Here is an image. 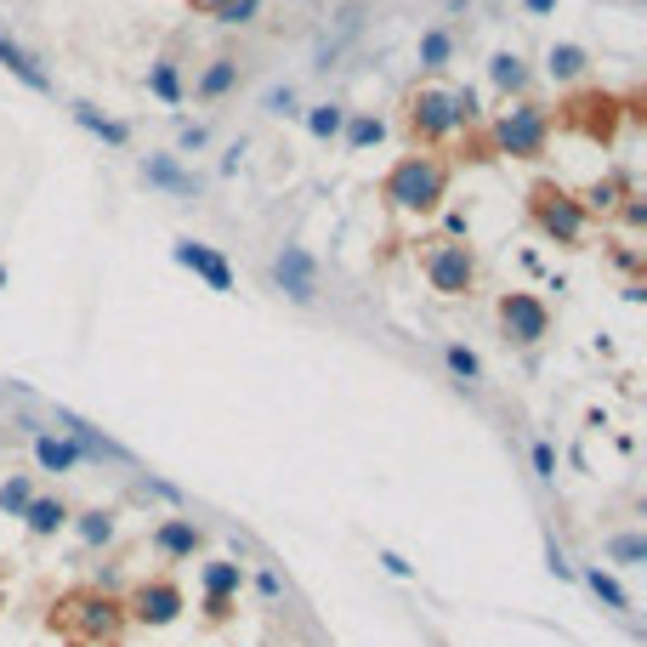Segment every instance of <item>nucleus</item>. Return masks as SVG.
Wrapping results in <instances>:
<instances>
[{
  "mask_svg": "<svg viewBox=\"0 0 647 647\" xmlns=\"http://www.w3.org/2000/svg\"><path fill=\"white\" fill-rule=\"evenodd\" d=\"M262 108H267V114H296V86H273L262 97Z\"/></svg>",
  "mask_w": 647,
  "mask_h": 647,
  "instance_id": "37",
  "label": "nucleus"
},
{
  "mask_svg": "<svg viewBox=\"0 0 647 647\" xmlns=\"http://www.w3.org/2000/svg\"><path fill=\"white\" fill-rule=\"evenodd\" d=\"M69 608L80 613V636H86V642H108V636L120 630V619H125V602H114V596H103V591L74 596Z\"/></svg>",
  "mask_w": 647,
  "mask_h": 647,
  "instance_id": "12",
  "label": "nucleus"
},
{
  "mask_svg": "<svg viewBox=\"0 0 647 647\" xmlns=\"http://www.w3.org/2000/svg\"><path fill=\"white\" fill-rule=\"evenodd\" d=\"M494 142H500V154L511 159H540L545 142H551V114L540 103H511L494 125Z\"/></svg>",
  "mask_w": 647,
  "mask_h": 647,
  "instance_id": "2",
  "label": "nucleus"
},
{
  "mask_svg": "<svg viewBox=\"0 0 647 647\" xmlns=\"http://www.w3.org/2000/svg\"><path fill=\"white\" fill-rule=\"evenodd\" d=\"M528 460H534V477H540V483H557V449L545 438L528 443Z\"/></svg>",
  "mask_w": 647,
  "mask_h": 647,
  "instance_id": "31",
  "label": "nucleus"
},
{
  "mask_svg": "<svg viewBox=\"0 0 647 647\" xmlns=\"http://www.w3.org/2000/svg\"><path fill=\"white\" fill-rule=\"evenodd\" d=\"M0 63H6V69L18 74V80H23L29 91H52V74L40 69V63H35L29 52H23V46H18L12 35H0Z\"/></svg>",
  "mask_w": 647,
  "mask_h": 647,
  "instance_id": "18",
  "label": "nucleus"
},
{
  "mask_svg": "<svg viewBox=\"0 0 647 647\" xmlns=\"http://www.w3.org/2000/svg\"><path fill=\"white\" fill-rule=\"evenodd\" d=\"M585 69H591L585 46H568V40H562V46H551V52H545V74H551V80H579Z\"/></svg>",
  "mask_w": 647,
  "mask_h": 647,
  "instance_id": "23",
  "label": "nucleus"
},
{
  "mask_svg": "<svg viewBox=\"0 0 647 647\" xmlns=\"http://www.w3.org/2000/svg\"><path fill=\"white\" fill-rule=\"evenodd\" d=\"M171 262L188 267V273H199V279H205L216 296H233V267H228V256H222V250L199 245V239H176V245H171Z\"/></svg>",
  "mask_w": 647,
  "mask_h": 647,
  "instance_id": "9",
  "label": "nucleus"
},
{
  "mask_svg": "<svg viewBox=\"0 0 647 647\" xmlns=\"http://www.w3.org/2000/svg\"><path fill=\"white\" fill-rule=\"evenodd\" d=\"M381 193L398 210H409V216H426V210H438L443 193H449V165L432 159V154H409V159H398V165L386 171Z\"/></svg>",
  "mask_w": 647,
  "mask_h": 647,
  "instance_id": "1",
  "label": "nucleus"
},
{
  "mask_svg": "<svg viewBox=\"0 0 647 647\" xmlns=\"http://www.w3.org/2000/svg\"><path fill=\"white\" fill-rule=\"evenodd\" d=\"M579 579H585V591H591V596H596V602H602L608 613H630V608H636V602H630V591H625V585H619V579L608 574V568H602V562H591V568H579Z\"/></svg>",
  "mask_w": 647,
  "mask_h": 647,
  "instance_id": "16",
  "label": "nucleus"
},
{
  "mask_svg": "<svg viewBox=\"0 0 647 647\" xmlns=\"http://www.w3.org/2000/svg\"><path fill=\"white\" fill-rule=\"evenodd\" d=\"M449 57H455V35L449 29H426L420 35V69H449Z\"/></svg>",
  "mask_w": 647,
  "mask_h": 647,
  "instance_id": "26",
  "label": "nucleus"
},
{
  "mask_svg": "<svg viewBox=\"0 0 647 647\" xmlns=\"http://www.w3.org/2000/svg\"><path fill=\"white\" fill-rule=\"evenodd\" d=\"M273 279H279V290L296 301V307H313V301H318V262H313V250L279 245V256H273Z\"/></svg>",
  "mask_w": 647,
  "mask_h": 647,
  "instance_id": "8",
  "label": "nucleus"
},
{
  "mask_svg": "<svg viewBox=\"0 0 647 647\" xmlns=\"http://www.w3.org/2000/svg\"><path fill=\"white\" fill-rule=\"evenodd\" d=\"M613 199H619V182H596L591 193H585V199H579V205H585V216H591V210H613Z\"/></svg>",
  "mask_w": 647,
  "mask_h": 647,
  "instance_id": "35",
  "label": "nucleus"
},
{
  "mask_svg": "<svg viewBox=\"0 0 647 647\" xmlns=\"http://www.w3.org/2000/svg\"><path fill=\"white\" fill-rule=\"evenodd\" d=\"M500 330H506L511 347H540L551 335V307L540 296H528V290H506L500 296Z\"/></svg>",
  "mask_w": 647,
  "mask_h": 647,
  "instance_id": "5",
  "label": "nucleus"
},
{
  "mask_svg": "<svg viewBox=\"0 0 647 647\" xmlns=\"http://www.w3.org/2000/svg\"><path fill=\"white\" fill-rule=\"evenodd\" d=\"M74 511L63 506V500H29V511H23V528L35 534V540H52V534H63L69 528Z\"/></svg>",
  "mask_w": 647,
  "mask_h": 647,
  "instance_id": "19",
  "label": "nucleus"
},
{
  "mask_svg": "<svg viewBox=\"0 0 647 647\" xmlns=\"http://www.w3.org/2000/svg\"><path fill=\"white\" fill-rule=\"evenodd\" d=\"M0 290H6V267H0Z\"/></svg>",
  "mask_w": 647,
  "mask_h": 647,
  "instance_id": "46",
  "label": "nucleus"
},
{
  "mask_svg": "<svg viewBox=\"0 0 647 647\" xmlns=\"http://www.w3.org/2000/svg\"><path fill=\"white\" fill-rule=\"evenodd\" d=\"M489 80L506 91V97H511V91H523V86H528L523 57H517V52H494V57H489Z\"/></svg>",
  "mask_w": 647,
  "mask_h": 647,
  "instance_id": "25",
  "label": "nucleus"
},
{
  "mask_svg": "<svg viewBox=\"0 0 647 647\" xmlns=\"http://www.w3.org/2000/svg\"><path fill=\"white\" fill-rule=\"evenodd\" d=\"M142 182H148V188H165V193H182V199L199 193V176L182 171V159L176 154H148L142 159Z\"/></svg>",
  "mask_w": 647,
  "mask_h": 647,
  "instance_id": "13",
  "label": "nucleus"
},
{
  "mask_svg": "<svg viewBox=\"0 0 647 647\" xmlns=\"http://www.w3.org/2000/svg\"><path fill=\"white\" fill-rule=\"evenodd\" d=\"M193 6H205V12H222V6H228V0H193Z\"/></svg>",
  "mask_w": 647,
  "mask_h": 647,
  "instance_id": "45",
  "label": "nucleus"
},
{
  "mask_svg": "<svg viewBox=\"0 0 647 647\" xmlns=\"http://www.w3.org/2000/svg\"><path fill=\"white\" fill-rule=\"evenodd\" d=\"M74 120L86 125L91 137H103L108 148H125V142H131V125H125V120H108V114H97L91 103H74Z\"/></svg>",
  "mask_w": 647,
  "mask_h": 647,
  "instance_id": "21",
  "label": "nucleus"
},
{
  "mask_svg": "<svg viewBox=\"0 0 647 647\" xmlns=\"http://www.w3.org/2000/svg\"><path fill=\"white\" fill-rule=\"evenodd\" d=\"M148 545H154V557H165V562H193L199 545H205V528L193 523V517H165V523H154Z\"/></svg>",
  "mask_w": 647,
  "mask_h": 647,
  "instance_id": "11",
  "label": "nucleus"
},
{
  "mask_svg": "<svg viewBox=\"0 0 647 647\" xmlns=\"http://www.w3.org/2000/svg\"><path fill=\"white\" fill-rule=\"evenodd\" d=\"M341 131H347V148H352V154H364V148H375V142L386 137V125L375 120V114H347V125H341Z\"/></svg>",
  "mask_w": 647,
  "mask_h": 647,
  "instance_id": "28",
  "label": "nucleus"
},
{
  "mask_svg": "<svg viewBox=\"0 0 647 647\" xmlns=\"http://www.w3.org/2000/svg\"><path fill=\"white\" fill-rule=\"evenodd\" d=\"M239 86V63H233V57H210V69L199 74V97H205V103H216V97H228V91Z\"/></svg>",
  "mask_w": 647,
  "mask_h": 647,
  "instance_id": "22",
  "label": "nucleus"
},
{
  "mask_svg": "<svg viewBox=\"0 0 647 647\" xmlns=\"http://www.w3.org/2000/svg\"><path fill=\"white\" fill-rule=\"evenodd\" d=\"M125 608H131V619H137V625L165 630V625H176V619H182L188 596H182V585H176V579H142Z\"/></svg>",
  "mask_w": 647,
  "mask_h": 647,
  "instance_id": "7",
  "label": "nucleus"
},
{
  "mask_svg": "<svg viewBox=\"0 0 647 647\" xmlns=\"http://www.w3.org/2000/svg\"><path fill=\"white\" fill-rule=\"evenodd\" d=\"M602 557H608L613 568H642V562H647V534H642V528L613 534V540H602Z\"/></svg>",
  "mask_w": 647,
  "mask_h": 647,
  "instance_id": "20",
  "label": "nucleus"
},
{
  "mask_svg": "<svg viewBox=\"0 0 647 647\" xmlns=\"http://www.w3.org/2000/svg\"><path fill=\"white\" fill-rule=\"evenodd\" d=\"M199 608H205V625H228V619H233V602H228V596H205Z\"/></svg>",
  "mask_w": 647,
  "mask_h": 647,
  "instance_id": "39",
  "label": "nucleus"
},
{
  "mask_svg": "<svg viewBox=\"0 0 647 647\" xmlns=\"http://www.w3.org/2000/svg\"><path fill=\"white\" fill-rule=\"evenodd\" d=\"M35 466H40V472H80L86 455H80V443H74V438L40 426V432H35Z\"/></svg>",
  "mask_w": 647,
  "mask_h": 647,
  "instance_id": "14",
  "label": "nucleus"
},
{
  "mask_svg": "<svg viewBox=\"0 0 647 647\" xmlns=\"http://www.w3.org/2000/svg\"><path fill=\"white\" fill-rule=\"evenodd\" d=\"M545 568H551V574H557V579H579V568H574V562H568V551H562L557 540L545 545Z\"/></svg>",
  "mask_w": 647,
  "mask_h": 647,
  "instance_id": "38",
  "label": "nucleus"
},
{
  "mask_svg": "<svg viewBox=\"0 0 647 647\" xmlns=\"http://www.w3.org/2000/svg\"><path fill=\"white\" fill-rule=\"evenodd\" d=\"M57 426H63V438L80 443V455H86V466H103V460H114V466H125V472H142L137 455L125 449V443H114L103 432V426H91L86 415H74V409H57Z\"/></svg>",
  "mask_w": 647,
  "mask_h": 647,
  "instance_id": "6",
  "label": "nucleus"
},
{
  "mask_svg": "<svg viewBox=\"0 0 647 647\" xmlns=\"http://www.w3.org/2000/svg\"><path fill=\"white\" fill-rule=\"evenodd\" d=\"M528 12H534V18H551V12H557V0H523Z\"/></svg>",
  "mask_w": 647,
  "mask_h": 647,
  "instance_id": "44",
  "label": "nucleus"
},
{
  "mask_svg": "<svg viewBox=\"0 0 647 647\" xmlns=\"http://www.w3.org/2000/svg\"><path fill=\"white\" fill-rule=\"evenodd\" d=\"M443 228H449V239H466V233H472V216H466V210H449Z\"/></svg>",
  "mask_w": 647,
  "mask_h": 647,
  "instance_id": "42",
  "label": "nucleus"
},
{
  "mask_svg": "<svg viewBox=\"0 0 647 647\" xmlns=\"http://www.w3.org/2000/svg\"><path fill=\"white\" fill-rule=\"evenodd\" d=\"M69 523H74V534H80L86 551H103V545L120 534V517H114L108 506H91V511H80V517H69Z\"/></svg>",
  "mask_w": 647,
  "mask_h": 647,
  "instance_id": "17",
  "label": "nucleus"
},
{
  "mask_svg": "<svg viewBox=\"0 0 647 647\" xmlns=\"http://www.w3.org/2000/svg\"><path fill=\"white\" fill-rule=\"evenodd\" d=\"M239 159H245V142H233V148H228V159H222V176L239 171Z\"/></svg>",
  "mask_w": 647,
  "mask_h": 647,
  "instance_id": "43",
  "label": "nucleus"
},
{
  "mask_svg": "<svg viewBox=\"0 0 647 647\" xmlns=\"http://www.w3.org/2000/svg\"><path fill=\"white\" fill-rule=\"evenodd\" d=\"M528 210H534L545 239H557V245H579L585 239V205H579L574 193H562L557 182H540V188L528 193Z\"/></svg>",
  "mask_w": 647,
  "mask_h": 647,
  "instance_id": "3",
  "label": "nucleus"
},
{
  "mask_svg": "<svg viewBox=\"0 0 647 647\" xmlns=\"http://www.w3.org/2000/svg\"><path fill=\"white\" fill-rule=\"evenodd\" d=\"M449 103H455V125H472V120H477V91H472V86L449 91Z\"/></svg>",
  "mask_w": 647,
  "mask_h": 647,
  "instance_id": "36",
  "label": "nucleus"
},
{
  "mask_svg": "<svg viewBox=\"0 0 647 647\" xmlns=\"http://www.w3.org/2000/svg\"><path fill=\"white\" fill-rule=\"evenodd\" d=\"M256 591H262L267 602L279 608L284 596H290V585H284V574H279V568H273V562H262V568H256Z\"/></svg>",
  "mask_w": 647,
  "mask_h": 647,
  "instance_id": "32",
  "label": "nucleus"
},
{
  "mask_svg": "<svg viewBox=\"0 0 647 647\" xmlns=\"http://www.w3.org/2000/svg\"><path fill=\"white\" fill-rule=\"evenodd\" d=\"M199 591L239 602V591H245V562H239V557H210V562H199Z\"/></svg>",
  "mask_w": 647,
  "mask_h": 647,
  "instance_id": "15",
  "label": "nucleus"
},
{
  "mask_svg": "<svg viewBox=\"0 0 647 647\" xmlns=\"http://www.w3.org/2000/svg\"><path fill=\"white\" fill-rule=\"evenodd\" d=\"M148 91H154L159 103H182V97H188V91H182V74H176V63L171 57H159V63H148Z\"/></svg>",
  "mask_w": 647,
  "mask_h": 647,
  "instance_id": "24",
  "label": "nucleus"
},
{
  "mask_svg": "<svg viewBox=\"0 0 647 647\" xmlns=\"http://www.w3.org/2000/svg\"><path fill=\"white\" fill-rule=\"evenodd\" d=\"M375 562H381V568H386V574H392V579H415V562H403L398 551H381V557H375Z\"/></svg>",
  "mask_w": 647,
  "mask_h": 647,
  "instance_id": "40",
  "label": "nucleus"
},
{
  "mask_svg": "<svg viewBox=\"0 0 647 647\" xmlns=\"http://www.w3.org/2000/svg\"><path fill=\"white\" fill-rule=\"evenodd\" d=\"M409 125H415V137L426 142H443L449 131H455V103H449V91L426 86L409 97Z\"/></svg>",
  "mask_w": 647,
  "mask_h": 647,
  "instance_id": "10",
  "label": "nucleus"
},
{
  "mask_svg": "<svg viewBox=\"0 0 647 647\" xmlns=\"http://www.w3.org/2000/svg\"><path fill=\"white\" fill-rule=\"evenodd\" d=\"M205 142H210V131H205V125H188V131L176 137V154H193V148H205Z\"/></svg>",
  "mask_w": 647,
  "mask_h": 647,
  "instance_id": "41",
  "label": "nucleus"
},
{
  "mask_svg": "<svg viewBox=\"0 0 647 647\" xmlns=\"http://www.w3.org/2000/svg\"><path fill=\"white\" fill-rule=\"evenodd\" d=\"M341 125H347V108L341 103H318L313 114H307V131H313V137H341Z\"/></svg>",
  "mask_w": 647,
  "mask_h": 647,
  "instance_id": "30",
  "label": "nucleus"
},
{
  "mask_svg": "<svg viewBox=\"0 0 647 647\" xmlns=\"http://www.w3.org/2000/svg\"><path fill=\"white\" fill-rule=\"evenodd\" d=\"M426 279H432V290L438 296H472L477 284V256L472 245H460V239H438V245L426 250Z\"/></svg>",
  "mask_w": 647,
  "mask_h": 647,
  "instance_id": "4",
  "label": "nucleus"
},
{
  "mask_svg": "<svg viewBox=\"0 0 647 647\" xmlns=\"http://www.w3.org/2000/svg\"><path fill=\"white\" fill-rule=\"evenodd\" d=\"M29 500H35V483H29L23 472H12L6 483H0V511H6V517H23Z\"/></svg>",
  "mask_w": 647,
  "mask_h": 647,
  "instance_id": "29",
  "label": "nucleus"
},
{
  "mask_svg": "<svg viewBox=\"0 0 647 647\" xmlns=\"http://www.w3.org/2000/svg\"><path fill=\"white\" fill-rule=\"evenodd\" d=\"M443 364H449V375H455L460 386L483 381V358H477L472 347H460V341H449V347H443Z\"/></svg>",
  "mask_w": 647,
  "mask_h": 647,
  "instance_id": "27",
  "label": "nucleus"
},
{
  "mask_svg": "<svg viewBox=\"0 0 647 647\" xmlns=\"http://www.w3.org/2000/svg\"><path fill=\"white\" fill-rule=\"evenodd\" d=\"M137 483H142V489H148V494H159L165 506H182V500H188V494L176 489L171 477H159V472H137Z\"/></svg>",
  "mask_w": 647,
  "mask_h": 647,
  "instance_id": "33",
  "label": "nucleus"
},
{
  "mask_svg": "<svg viewBox=\"0 0 647 647\" xmlns=\"http://www.w3.org/2000/svg\"><path fill=\"white\" fill-rule=\"evenodd\" d=\"M256 12H262V0H228V6L216 12V23H228V29H239V23H250Z\"/></svg>",
  "mask_w": 647,
  "mask_h": 647,
  "instance_id": "34",
  "label": "nucleus"
}]
</instances>
